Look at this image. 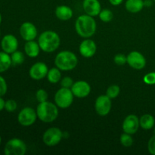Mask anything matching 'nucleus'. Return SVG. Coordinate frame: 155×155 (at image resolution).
I'll return each mask as SVG.
<instances>
[{"label":"nucleus","instance_id":"f257e3e1","mask_svg":"<svg viewBox=\"0 0 155 155\" xmlns=\"http://www.w3.org/2000/svg\"><path fill=\"white\" fill-rule=\"evenodd\" d=\"M96 22L93 17L89 15H83L78 17L75 23V30L81 37L87 39L93 36L96 32Z\"/></svg>","mask_w":155,"mask_h":155},{"label":"nucleus","instance_id":"f03ea898","mask_svg":"<svg viewBox=\"0 0 155 155\" xmlns=\"http://www.w3.org/2000/svg\"><path fill=\"white\" fill-rule=\"evenodd\" d=\"M38 43L42 51L51 53L58 49L61 44L59 35L52 30H46L40 34L38 39Z\"/></svg>","mask_w":155,"mask_h":155},{"label":"nucleus","instance_id":"7ed1b4c3","mask_svg":"<svg viewBox=\"0 0 155 155\" xmlns=\"http://www.w3.org/2000/svg\"><path fill=\"white\" fill-rule=\"evenodd\" d=\"M56 104L50 101H44L38 104L36 107L37 117L44 123H51L58 116V108Z\"/></svg>","mask_w":155,"mask_h":155},{"label":"nucleus","instance_id":"20e7f679","mask_svg":"<svg viewBox=\"0 0 155 155\" xmlns=\"http://www.w3.org/2000/svg\"><path fill=\"white\" fill-rule=\"evenodd\" d=\"M54 64L61 71H72L78 64V58L72 51H61L56 55Z\"/></svg>","mask_w":155,"mask_h":155},{"label":"nucleus","instance_id":"39448f33","mask_svg":"<svg viewBox=\"0 0 155 155\" xmlns=\"http://www.w3.org/2000/svg\"><path fill=\"white\" fill-rule=\"evenodd\" d=\"M74 97V95L71 89L61 87L54 95V102L60 108L66 109L72 104Z\"/></svg>","mask_w":155,"mask_h":155},{"label":"nucleus","instance_id":"423d86ee","mask_svg":"<svg viewBox=\"0 0 155 155\" xmlns=\"http://www.w3.org/2000/svg\"><path fill=\"white\" fill-rule=\"evenodd\" d=\"M27 152V145L24 141L14 138L8 141L4 148L5 155H24Z\"/></svg>","mask_w":155,"mask_h":155},{"label":"nucleus","instance_id":"0eeeda50","mask_svg":"<svg viewBox=\"0 0 155 155\" xmlns=\"http://www.w3.org/2000/svg\"><path fill=\"white\" fill-rule=\"evenodd\" d=\"M63 139V132L57 127H51L48 129L44 133L42 136V140L44 144L47 146H55L60 143Z\"/></svg>","mask_w":155,"mask_h":155},{"label":"nucleus","instance_id":"6e6552de","mask_svg":"<svg viewBox=\"0 0 155 155\" xmlns=\"http://www.w3.org/2000/svg\"><path fill=\"white\" fill-rule=\"evenodd\" d=\"M36 110L30 107H26L19 112L18 121L23 127H30L36 122L37 119Z\"/></svg>","mask_w":155,"mask_h":155},{"label":"nucleus","instance_id":"1a4fd4ad","mask_svg":"<svg viewBox=\"0 0 155 155\" xmlns=\"http://www.w3.org/2000/svg\"><path fill=\"white\" fill-rule=\"evenodd\" d=\"M111 101L107 95H101L96 98L95 102V109L100 116H106L111 109Z\"/></svg>","mask_w":155,"mask_h":155},{"label":"nucleus","instance_id":"9d476101","mask_svg":"<svg viewBox=\"0 0 155 155\" xmlns=\"http://www.w3.org/2000/svg\"><path fill=\"white\" fill-rule=\"evenodd\" d=\"M127 64L135 70H142L146 65V59L142 53L133 51L127 56Z\"/></svg>","mask_w":155,"mask_h":155},{"label":"nucleus","instance_id":"9b49d317","mask_svg":"<svg viewBox=\"0 0 155 155\" xmlns=\"http://www.w3.org/2000/svg\"><path fill=\"white\" fill-rule=\"evenodd\" d=\"M71 89L74 96L79 98H86L91 92L90 85L84 80H79L74 83Z\"/></svg>","mask_w":155,"mask_h":155},{"label":"nucleus","instance_id":"f8f14e48","mask_svg":"<svg viewBox=\"0 0 155 155\" xmlns=\"http://www.w3.org/2000/svg\"><path fill=\"white\" fill-rule=\"evenodd\" d=\"M123 130L124 133L133 135L139 130L140 127L139 119L136 115L130 114L124 119L123 122Z\"/></svg>","mask_w":155,"mask_h":155},{"label":"nucleus","instance_id":"ddd939ff","mask_svg":"<svg viewBox=\"0 0 155 155\" xmlns=\"http://www.w3.org/2000/svg\"><path fill=\"white\" fill-rule=\"evenodd\" d=\"M48 71V67L44 62H36L32 65L29 74L33 80H40L46 77Z\"/></svg>","mask_w":155,"mask_h":155},{"label":"nucleus","instance_id":"4468645a","mask_svg":"<svg viewBox=\"0 0 155 155\" xmlns=\"http://www.w3.org/2000/svg\"><path fill=\"white\" fill-rule=\"evenodd\" d=\"M20 34L26 42L34 40L37 36V29L31 22H24L20 27Z\"/></svg>","mask_w":155,"mask_h":155},{"label":"nucleus","instance_id":"2eb2a0df","mask_svg":"<svg viewBox=\"0 0 155 155\" xmlns=\"http://www.w3.org/2000/svg\"><path fill=\"white\" fill-rule=\"evenodd\" d=\"M97 45L95 42L89 38L84 39L79 47L80 54L86 58H89L95 55Z\"/></svg>","mask_w":155,"mask_h":155},{"label":"nucleus","instance_id":"dca6fc26","mask_svg":"<svg viewBox=\"0 0 155 155\" xmlns=\"http://www.w3.org/2000/svg\"><path fill=\"white\" fill-rule=\"evenodd\" d=\"M1 47L3 51L12 54L18 50V41L17 38L12 34H7L3 36L1 41Z\"/></svg>","mask_w":155,"mask_h":155},{"label":"nucleus","instance_id":"f3484780","mask_svg":"<svg viewBox=\"0 0 155 155\" xmlns=\"http://www.w3.org/2000/svg\"><path fill=\"white\" fill-rule=\"evenodd\" d=\"M83 7L86 15L95 17L101 11V3L98 0H83Z\"/></svg>","mask_w":155,"mask_h":155},{"label":"nucleus","instance_id":"a211bd4d","mask_svg":"<svg viewBox=\"0 0 155 155\" xmlns=\"http://www.w3.org/2000/svg\"><path fill=\"white\" fill-rule=\"evenodd\" d=\"M74 12L68 5H59L55 9V15L61 21H68L73 17Z\"/></svg>","mask_w":155,"mask_h":155},{"label":"nucleus","instance_id":"6ab92c4d","mask_svg":"<svg viewBox=\"0 0 155 155\" xmlns=\"http://www.w3.org/2000/svg\"><path fill=\"white\" fill-rule=\"evenodd\" d=\"M40 47L38 42L34 40L27 41L24 45V51L26 54L30 58H36L39 55L40 51Z\"/></svg>","mask_w":155,"mask_h":155},{"label":"nucleus","instance_id":"aec40b11","mask_svg":"<svg viewBox=\"0 0 155 155\" xmlns=\"http://www.w3.org/2000/svg\"><path fill=\"white\" fill-rule=\"evenodd\" d=\"M145 7L144 0H127L125 8L130 13H138Z\"/></svg>","mask_w":155,"mask_h":155},{"label":"nucleus","instance_id":"412c9836","mask_svg":"<svg viewBox=\"0 0 155 155\" xmlns=\"http://www.w3.org/2000/svg\"><path fill=\"white\" fill-rule=\"evenodd\" d=\"M140 127L145 130H149L152 129L155 125V120L152 115L149 114H144L139 118Z\"/></svg>","mask_w":155,"mask_h":155},{"label":"nucleus","instance_id":"4be33fe9","mask_svg":"<svg viewBox=\"0 0 155 155\" xmlns=\"http://www.w3.org/2000/svg\"><path fill=\"white\" fill-rule=\"evenodd\" d=\"M12 59L9 54L0 51V73L5 72L12 66Z\"/></svg>","mask_w":155,"mask_h":155},{"label":"nucleus","instance_id":"5701e85b","mask_svg":"<svg viewBox=\"0 0 155 155\" xmlns=\"http://www.w3.org/2000/svg\"><path fill=\"white\" fill-rule=\"evenodd\" d=\"M47 79H48V82L51 83H58L61 78V70L59 68H52L50 70H48V74L46 76Z\"/></svg>","mask_w":155,"mask_h":155},{"label":"nucleus","instance_id":"b1692460","mask_svg":"<svg viewBox=\"0 0 155 155\" xmlns=\"http://www.w3.org/2000/svg\"><path fill=\"white\" fill-rule=\"evenodd\" d=\"M11 54H12L11 59H12V65L17 66V65H21L24 63L25 58H24V54L22 51L17 50Z\"/></svg>","mask_w":155,"mask_h":155},{"label":"nucleus","instance_id":"393cba45","mask_svg":"<svg viewBox=\"0 0 155 155\" xmlns=\"http://www.w3.org/2000/svg\"><path fill=\"white\" fill-rule=\"evenodd\" d=\"M98 16H99L100 20H101V21H103V22L104 23H108L113 20L114 14L113 12L110 10H109V9L104 8L102 9V10L100 12Z\"/></svg>","mask_w":155,"mask_h":155},{"label":"nucleus","instance_id":"a878e982","mask_svg":"<svg viewBox=\"0 0 155 155\" xmlns=\"http://www.w3.org/2000/svg\"><path fill=\"white\" fill-rule=\"evenodd\" d=\"M120 92V89L117 85H112V86H109L106 90V94L110 99L112 98H115L119 95Z\"/></svg>","mask_w":155,"mask_h":155},{"label":"nucleus","instance_id":"bb28decb","mask_svg":"<svg viewBox=\"0 0 155 155\" xmlns=\"http://www.w3.org/2000/svg\"><path fill=\"white\" fill-rule=\"evenodd\" d=\"M120 141L121 145L124 147H130L133 144V139L131 136V134L127 133H124L121 135Z\"/></svg>","mask_w":155,"mask_h":155},{"label":"nucleus","instance_id":"cd10ccee","mask_svg":"<svg viewBox=\"0 0 155 155\" xmlns=\"http://www.w3.org/2000/svg\"><path fill=\"white\" fill-rule=\"evenodd\" d=\"M48 92L45 90V89H39L36 91V98L38 101V102H44L48 100Z\"/></svg>","mask_w":155,"mask_h":155},{"label":"nucleus","instance_id":"c85d7f7f","mask_svg":"<svg viewBox=\"0 0 155 155\" xmlns=\"http://www.w3.org/2000/svg\"><path fill=\"white\" fill-rule=\"evenodd\" d=\"M18 107V104L13 99H8L5 103V109L8 112H14Z\"/></svg>","mask_w":155,"mask_h":155},{"label":"nucleus","instance_id":"c756f323","mask_svg":"<svg viewBox=\"0 0 155 155\" xmlns=\"http://www.w3.org/2000/svg\"><path fill=\"white\" fill-rule=\"evenodd\" d=\"M114 61L117 65L119 66H123L127 63V58L125 54H117L114 58Z\"/></svg>","mask_w":155,"mask_h":155},{"label":"nucleus","instance_id":"7c9ffc66","mask_svg":"<svg viewBox=\"0 0 155 155\" xmlns=\"http://www.w3.org/2000/svg\"><path fill=\"white\" fill-rule=\"evenodd\" d=\"M143 81L147 85H155V72H150L145 74L143 78Z\"/></svg>","mask_w":155,"mask_h":155},{"label":"nucleus","instance_id":"2f4dec72","mask_svg":"<svg viewBox=\"0 0 155 155\" xmlns=\"http://www.w3.org/2000/svg\"><path fill=\"white\" fill-rule=\"evenodd\" d=\"M73 84H74V80L70 77H65L61 80V87L71 89L72 87Z\"/></svg>","mask_w":155,"mask_h":155},{"label":"nucleus","instance_id":"473e14b6","mask_svg":"<svg viewBox=\"0 0 155 155\" xmlns=\"http://www.w3.org/2000/svg\"><path fill=\"white\" fill-rule=\"evenodd\" d=\"M8 90L7 83L2 76H0V96H3L6 94Z\"/></svg>","mask_w":155,"mask_h":155},{"label":"nucleus","instance_id":"72a5a7b5","mask_svg":"<svg viewBox=\"0 0 155 155\" xmlns=\"http://www.w3.org/2000/svg\"><path fill=\"white\" fill-rule=\"evenodd\" d=\"M148 150L150 154L155 155V135L153 136L148 141Z\"/></svg>","mask_w":155,"mask_h":155},{"label":"nucleus","instance_id":"f704fd0d","mask_svg":"<svg viewBox=\"0 0 155 155\" xmlns=\"http://www.w3.org/2000/svg\"><path fill=\"white\" fill-rule=\"evenodd\" d=\"M109 2L112 5L118 6L124 2V0H109Z\"/></svg>","mask_w":155,"mask_h":155},{"label":"nucleus","instance_id":"c9c22d12","mask_svg":"<svg viewBox=\"0 0 155 155\" xmlns=\"http://www.w3.org/2000/svg\"><path fill=\"white\" fill-rule=\"evenodd\" d=\"M2 97V96H0V111L5 109V100Z\"/></svg>","mask_w":155,"mask_h":155},{"label":"nucleus","instance_id":"e433bc0d","mask_svg":"<svg viewBox=\"0 0 155 155\" xmlns=\"http://www.w3.org/2000/svg\"><path fill=\"white\" fill-rule=\"evenodd\" d=\"M153 0H144V5L145 7H150L152 5Z\"/></svg>","mask_w":155,"mask_h":155},{"label":"nucleus","instance_id":"4c0bfd02","mask_svg":"<svg viewBox=\"0 0 155 155\" xmlns=\"http://www.w3.org/2000/svg\"><path fill=\"white\" fill-rule=\"evenodd\" d=\"M1 23H2V15L0 14V24H1Z\"/></svg>","mask_w":155,"mask_h":155},{"label":"nucleus","instance_id":"58836bf2","mask_svg":"<svg viewBox=\"0 0 155 155\" xmlns=\"http://www.w3.org/2000/svg\"><path fill=\"white\" fill-rule=\"evenodd\" d=\"M1 143H2V138L1 136H0V145H1Z\"/></svg>","mask_w":155,"mask_h":155},{"label":"nucleus","instance_id":"ea45409f","mask_svg":"<svg viewBox=\"0 0 155 155\" xmlns=\"http://www.w3.org/2000/svg\"><path fill=\"white\" fill-rule=\"evenodd\" d=\"M154 134H155V127H154Z\"/></svg>","mask_w":155,"mask_h":155},{"label":"nucleus","instance_id":"a19ab883","mask_svg":"<svg viewBox=\"0 0 155 155\" xmlns=\"http://www.w3.org/2000/svg\"><path fill=\"white\" fill-rule=\"evenodd\" d=\"M153 1H154V2H155V0H153Z\"/></svg>","mask_w":155,"mask_h":155},{"label":"nucleus","instance_id":"79ce46f5","mask_svg":"<svg viewBox=\"0 0 155 155\" xmlns=\"http://www.w3.org/2000/svg\"><path fill=\"white\" fill-rule=\"evenodd\" d=\"M0 34H1V33H0Z\"/></svg>","mask_w":155,"mask_h":155}]
</instances>
